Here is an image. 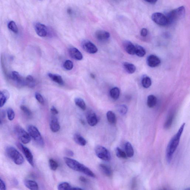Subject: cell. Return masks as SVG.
Returning <instances> with one entry per match:
<instances>
[{
	"label": "cell",
	"mask_w": 190,
	"mask_h": 190,
	"mask_svg": "<svg viewBox=\"0 0 190 190\" xmlns=\"http://www.w3.org/2000/svg\"><path fill=\"white\" fill-rule=\"evenodd\" d=\"M81 47L86 52L91 54H95L98 51L96 46L89 40H84L81 43Z\"/></svg>",
	"instance_id": "9"
},
{
	"label": "cell",
	"mask_w": 190,
	"mask_h": 190,
	"mask_svg": "<svg viewBox=\"0 0 190 190\" xmlns=\"http://www.w3.org/2000/svg\"><path fill=\"white\" fill-rule=\"evenodd\" d=\"M157 103V98L155 95H150L148 96L147 99V104L150 108H153L156 105Z\"/></svg>",
	"instance_id": "25"
},
{
	"label": "cell",
	"mask_w": 190,
	"mask_h": 190,
	"mask_svg": "<svg viewBox=\"0 0 190 190\" xmlns=\"http://www.w3.org/2000/svg\"><path fill=\"white\" fill-rule=\"evenodd\" d=\"M6 189V186L4 180L0 177V190Z\"/></svg>",
	"instance_id": "43"
},
{
	"label": "cell",
	"mask_w": 190,
	"mask_h": 190,
	"mask_svg": "<svg viewBox=\"0 0 190 190\" xmlns=\"http://www.w3.org/2000/svg\"><path fill=\"white\" fill-rule=\"evenodd\" d=\"M35 96L36 99L40 104L43 105L44 104V100L41 94L39 93H36Z\"/></svg>",
	"instance_id": "42"
},
{
	"label": "cell",
	"mask_w": 190,
	"mask_h": 190,
	"mask_svg": "<svg viewBox=\"0 0 190 190\" xmlns=\"http://www.w3.org/2000/svg\"><path fill=\"white\" fill-rule=\"evenodd\" d=\"M185 14V9L183 6L175 9L169 12L166 16L168 25L172 24L177 20L183 18Z\"/></svg>",
	"instance_id": "3"
},
{
	"label": "cell",
	"mask_w": 190,
	"mask_h": 190,
	"mask_svg": "<svg viewBox=\"0 0 190 190\" xmlns=\"http://www.w3.org/2000/svg\"><path fill=\"white\" fill-rule=\"evenodd\" d=\"M21 109L26 116L28 118H31L32 116V112L28 107L22 105L21 106Z\"/></svg>",
	"instance_id": "36"
},
{
	"label": "cell",
	"mask_w": 190,
	"mask_h": 190,
	"mask_svg": "<svg viewBox=\"0 0 190 190\" xmlns=\"http://www.w3.org/2000/svg\"><path fill=\"white\" fill-rule=\"evenodd\" d=\"M1 120H0V125H1Z\"/></svg>",
	"instance_id": "52"
},
{
	"label": "cell",
	"mask_w": 190,
	"mask_h": 190,
	"mask_svg": "<svg viewBox=\"0 0 190 190\" xmlns=\"http://www.w3.org/2000/svg\"><path fill=\"white\" fill-rule=\"evenodd\" d=\"M50 127L51 130L54 133L58 132L60 129V123L56 117H52L50 122Z\"/></svg>",
	"instance_id": "16"
},
{
	"label": "cell",
	"mask_w": 190,
	"mask_h": 190,
	"mask_svg": "<svg viewBox=\"0 0 190 190\" xmlns=\"http://www.w3.org/2000/svg\"><path fill=\"white\" fill-rule=\"evenodd\" d=\"M7 118L10 121H13L14 119L15 113L13 109L9 108L7 110Z\"/></svg>",
	"instance_id": "40"
},
{
	"label": "cell",
	"mask_w": 190,
	"mask_h": 190,
	"mask_svg": "<svg viewBox=\"0 0 190 190\" xmlns=\"http://www.w3.org/2000/svg\"><path fill=\"white\" fill-rule=\"evenodd\" d=\"M64 159L67 165L71 169L83 173L89 177H95V174L89 168L81 163L78 161L67 157H64Z\"/></svg>",
	"instance_id": "2"
},
{
	"label": "cell",
	"mask_w": 190,
	"mask_h": 190,
	"mask_svg": "<svg viewBox=\"0 0 190 190\" xmlns=\"http://www.w3.org/2000/svg\"><path fill=\"white\" fill-rule=\"evenodd\" d=\"M66 152L67 154L68 155V156H73L74 153L73 152L71 151V150H67Z\"/></svg>",
	"instance_id": "48"
},
{
	"label": "cell",
	"mask_w": 190,
	"mask_h": 190,
	"mask_svg": "<svg viewBox=\"0 0 190 190\" xmlns=\"http://www.w3.org/2000/svg\"><path fill=\"white\" fill-rule=\"evenodd\" d=\"M86 118L89 125L91 126H95L98 122V119L95 112H88L86 115Z\"/></svg>",
	"instance_id": "14"
},
{
	"label": "cell",
	"mask_w": 190,
	"mask_h": 190,
	"mask_svg": "<svg viewBox=\"0 0 190 190\" xmlns=\"http://www.w3.org/2000/svg\"><path fill=\"white\" fill-rule=\"evenodd\" d=\"M69 53L72 58L77 60H81L83 58V56L79 50L75 48H71L69 50Z\"/></svg>",
	"instance_id": "17"
},
{
	"label": "cell",
	"mask_w": 190,
	"mask_h": 190,
	"mask_svg": "<svg viewBox=\"0 0 190 190\" xmlns=\"http://www.w3.org/2000/svg\"><path fill=\"white\" fill-rule=\"evenodd\" d=\"M124 48L126 52L130 55L135 54V46L128 41H126L123 43Z\"/></svg>",
	"instance_id": "18"
},
{
	"label": "cell",
	"mask_w": 190,
	"mask_h": 190,
	"mask_svg": "<svg viewBox=\"0 0 190 190\" xmlns=\"http://www.w3.org/2000/svg\"><path fill=\"white\" fill-rule=\"evenodd\" d=\"M39 1H42V0H39Z\"/></svg>",
	"instance_id": "53"
},
{
	"label": "cell",
	"mask_w": 190,
	"mask_h": 190,
	"mask_svg": "<svg viewBox=\"0 0 190 190\" xmlns=\"http://www.w3.org/2000/svg\"><path fill=\"white\" fill-rule=\"evenodd\" d=\"M19 146L22 150L23 153L25 155L26 158L28 161L29 163L32 166H34V162H33V154H32L31 151L27 147L24 146L22 144H20Z\"/></svg>",
	"instance_id": "11"
},
{
	"label": "cell",
	"mask_w": 190,
	"mask_h": 190,
	"mask_svg": "<svg viewBox=\"0 0 190 190\" xmlns=\"http://www.w3.org/2000/svg\"><path fill=\"white\" fill-rule=\"evenodd\" d=\"M96 155L99 158L105 161H109L111 158L110 153L105 147L98 146L95 149Z\"/></svg>",
	"instance_id": "7"
},
{
	"label": "cell",
	"mask_w": 190,
	"mask_h": 190,
	"mask_svg": "<svg viewBox=\"0 0 190 190\" xmlns=\"http://www.w3.org/2000/svg\"><path fill=\"white\" fill-rule=\"evenodd\" d=\"M118 110L121 115H124L127 113L128 109L126 106L124 105H121L118 106Z\"/></svg>",
	"instance_id": "38"
},
{
	"label": "cell",
	"mask_w": 190,
	"mask_h": 190,
	"mask_svg": "<svg viewBox=\"0 0 190 190\" xmlns=\"http://www.w3.org/2000/svg\"><path fill=\"white\" fill-rule=\"evenodd\" d=\"M35 85V82L34 79L31 75H28L25 78V86L30 88L34 87Z\"/></svg>",
	"instance_id": "31"
},
{
	"label": "cell",
	"mask_w": 190,
	"mask_h": 190,
	"mask_svg": "<svg viewBox=\"0 0 190 190\" xmlns=\"http://www.w3.org/2000/svg\"><path fill=\"white\" fill-rule=\"evenodd\" d=\"M67 12L68 14L69 15H71L72 14V9L71 8H68L67 9Z\"/></svg>",
	"instance_id": "50"
},
{
	"label": "cell",
	"mask_w": 190,
	"mask_h": 190,
	"mask_svg": "<svg viewBox=\"0 0 190 190\" xmlns=\"http://www.w3.org/2000/svg\"><path fill=\"white\" fill-rule=\"evenodd\" d=\"M99 168L100 171L105 175L109 177H110L112 176V170L108 166L105 164H101L99 165Z\"/></svg>",
	"instance_id": "20"
},
{
	"label": "cell",
	"mask_w": 190,
	"mask_h": 190,
	"mask_svg": "<svg viewBox=\"0 0 190 190\" xmlns=\"http://www.w3.org/2000/svg\"><path fill=\"white\" fill-rule=\"evenodd\" d=\"M8 28L10 31H13L15 33H18V29L17 26L16 25V23L14 21H11L9 23L8 25H7Z\"/></svg>",
	"instance_id": "35"
},
{
	"label": "cell",
	"mask_w": 190,
	"mask_h": 190,
	"mask_svg": "<svg viewBox=\"0 0 190 190\" xmlns=\"http://www.w3.org/2000/svg\"><path fill=\"white\" fill-rule=\"evenodd\" d=\"M126 153L127 157H132L134 154V151L132 144L130 142H126L125 144Z\"/></svg>",
	"instance_id": "23"
},
{
	"label": "cell",
	"mask_w": 190,
	"mask_h": 190,
	"mask_svg": "<svg viewBox=\"0 0 190 190\" xmlns=\"http://www.w3.org/2000/svg\"><path fill=\"white\" fill-rule=\"evenodd\" d=\"M95 36L98 41L104 42L108 40L110 37V34L107 31L98 30L96 32Z\"/></svg>",
	"instance_id": "15"
},
{
	"label": "cell",
	"mask_w": 190,
	"mask_h": 190,
	"mask_svg": "<svg viewBox=\"0 0 190 190\" xmlns=\"http://www.w3.org/2000/svg\"><path fill=\"white\" fill-rule=\"evenodd\" d=\"M7 155L17 165H22L24 162L23 156L14 147H8L6 149Z\"/></svg>",
	"instance_id": "4"
},
{
	"label": "cell",
	"mask_w": 190,
	"mask_h": 190,
	"mask_svg": "<svg viewBox=\"0 0 190 190\" xmlns=\"http://www.w3.org/2000/svg\"><path fill=\"white\" fill-rule=\"evenodd\" d=\"M64 68L67 70H70L73 67V64L70 60H68L65 61L64 64Z\"/></svg>",
	"instance_id": "41"
},
{
	"label": "cell",
	"mask_w": 190,
	"mask_h": 190,
	"mask_svg": "<svg viewBox=\"0 0 190 190\" xmlns=\"http://www.w3.org/2000/svg\"><path fill=\"white\" fill-rule=\"evenodd\" d=\"M174 114L172 113L168 116L164 125V127L166 129H169L172 126L174 121Z\"/></svg>",
	"instance_id": "29"
},
{
	"label": "cell",
	"mask_w": 190,
	"mask_h": 190,
	"mask_svg": "<svg viewBox=\"0 0 190 190\" xmlns=\"http://www.w3.org/2000/svg\"><path fill=\"white\" fill-rule=\"evenodd\" d=\"M115 153H116L117 157L120 158L126 159L127 157L125 152L123 151L119 147H117L115 149Z\"/></svg>",
	"instance_id": "34"
},
{
	"label": "cell",
	"mask_w": 190,
	"mask_h": 190,
	"mask_svg": "<svg viewBox=\"0 0 190 190\" xmlns=\"http://www.w3.org/2000/svg\"><path fill=\"white\" fill-rule=\"evenodd\" d=\"M148 34V31L147 29L144 28L141 30L140 32L141 35L143 37H146Z\"/></svg>",
	"instance_id": "44"
},
{
	"label": "cell",
	"mask_w": 190,
	"mask_h": 190,
	"mask_svg": "<svg viewBox=\"0 0 190 190\" xmlns=\"http://www.w3.org/2000/svg\"><path fill=\"white\" fill-rule=\"evenodd\" d=\"M108 121L110 124H114L116 122V117L114 112L111 111H108L107 113Z\"/></svg>",
	"instance_id": "27"
},
{
	"label": "cell",
	"mask_w": 190,
	"mask_h": 190,
	"mask_svg": "<svg viewBox=\"0 0 190 190\" xmlns=\"http://www.w3.org/2000/svg\"><path fill=\"white\" fill-rule=\"evenodd\" d=\"M132 189H135L137 186V180L136 178H134L132 181Z\"/></svg>",
	"instance_id": "46"
},
{
	"label": "cell",
	"mask_w": 190,
	"mask_h": 190,
	"mask_svg": "<svg viewBox=\"0 0 190 190\" xmlns=\"http://www.w3.org/2000/svg\"><path fill=\"white\" fill-rule=\"evenodd\" d=\"M91 77L92 78L95 79V76L93 74H91Z\"/></svg>",
	"instance_id": "51"
},
{
	"label": "cell",
	"mask_w": 190,
	"mask_h": 190,
	"mask_svg": "<svg viewBox=\"0 0 190 190\" xmlns=\"http://www.w3.org/2000/svg\"><path fill=\"white\" fill-rule=\"evenodd\" d=\"M72 187L69 183L67 182H63L59 184L58 186V189L59 190H71Z\"/></svg>",
	"instance_id": "33"
},
{
	"label": "cell",
	"mask_w": 190,
	"mask_h": 190,
	"mask_svg": "<svg viewBox=\"0 0 190 190\" xmlns=\"http://www.w3.org/2000/svg\"><path fill=\"white\" fill-rule=\"evenodd\" d=\"M50 168L53 171H55L58 168V165L56 161L52 159H50L49 161Z\"/></svg>",
	"instance_id": "37"
},
{
	"label": "cell",
	"mask_w": 190,
	"mask_h": 190,
	"mask_svg": "<svg viewBox=\"0 0 190 190\" xmlns=\"http://www.w3.org/2000/svg\"><path fill=\"white\" fill-rule=\"evenodd\" d=\"M15 131L21 142L24 144L28 143L31 140V137L29 134L19 126H16Z\"/></svg>",
	"instance_id": "6"
},
{
	"label": "cell",
	"mask_w": 190,
	"mask_h": 190,
	"mask_svg": "<svg viewBox=\"0 0 190 190\" xmlns=\"http://www.w3.org/2000/svg\"><path fill=\"white\" fill-rule=\"evenodd\" d=\"M24 183L25 186L29 189L32 190L38 189V185L34 181L27 179L24 180Z\"/></svg>",
	"instance_id": "19"
},
{
	"label": "cell",
	"mask_w": 190,
	"mask_h": 190,
	"mask_svg": "<svg viewBox=\"0 0 190 190\" xmlns=\"http://www.w3.org/2000/svg\"><path fill=\"white\" fill-rule=\"evenodd\" d=\"M161 61L157 56L151 55L147 59V64L150 67L154 68L160 64Z\"/></svg>",
	"instance_id": "13"
},
{
	"label": "cell",
	"mask_w": 190,
	"mask_h": 190,
	"mask_svg": "<svg viewBox=\"0 0 190 190\" xmlns=\"http://www.w3.org/2000/svg\"><path fill=\"white\" fill-rule=\"evenodd\" d=\"M7 100V97L4 92H0V107H2L5 104Z\"/></svg>",
	"instance_id": "39"
},
{
	"label": "cell",
	"mask_w": 190,
	"mask_h": 190,
	"mask_svg": "<svg viewBox=\"0 0 190 190\" xmlns=\"http://www.w3.org/2000/svg\"><path fill=\"white\" fill-rule=\"evenodd\" d=\"M152 19L157 25L165 26L168 25V19L166 16L159 13H156L152 15Z\"/></svg>",
	"instance_id": "8"
},
{
	"label": "cell",
	"mask_w": 190,
	"mask_h": 190,
	"mask_svg": "<svg viewBox=\"0 0 190 190\" xmlns=\"http://www.w3.org/2000/svg\"><path fill=\"white\" fill-rule=\"evenodd\" d=\"M79 179L81 181L84 182V183H86V182H87V179L86 178L83 177V176H80Z\"/></svg>",
	"instance_id": "47"
},
{
	"label": "cell",
	"mask_w": 190,
	"mask_h": 190,
	"mask_svg": "<svg viewBox=\"0 0 190 190\" xmlns=\"http://www.w3.org/2000/svg\"><path fill=\"white\" fill-rule=\"evenodd\" d=\"M145 1L150 4H154L157 2V0H145Z\"/></svg>",
	"instance_id": "49"
},
{
	"label": "cell",
	"mask_w": 190,
	"mask_h": 190,
	"mask_svg": "<svg viewBox=\"0 0 190 190\" xmlns=\"http://www.w3.org/2000/svg\"><path fill=\"white\" fill-rule=\"evenodd\" d=\"M49 77L53 81L58 84L60 85H63L64 84V81L61 76L57 74H55L51 73L48 74Z\"/></svg>",
	"instance_id": "21"
},
{
	"label": "cell",
	"mask_w": 190,
	"mask_h": 190,
	"mask_svg": "<svg viewBox=\"0 0 190 190\" xmlns=\"http://www.w3.org/2000/svg\"><path fill=\"white\" fill-rule=\"evenodd\" d=\"M51 112L52 114L54 115H57V114L58 113V111L57 109H56V108L54 107V106H52V107H51Z\"/></svg>",
	"instance_id": "45"
},
{
	"label": "cell",
	"mask_w": 190,
	"mask_h": 190,
	"mask_svg": "<svg viewBox=\"0 0 190 190\" xmlns=\"http://www.w3.org/2000/svg\"><path fill=\"white\" fill-rule=\"evenodd\" d=\"M35 30L37 34L40 37H44L47 36L48 33L47 27L43 24L36 23L35 25Z\"/></svg>",
	"instance_id": "10"
},
{
	"label": "cell",
	"mask_w": 190,
	"mask_h": 190,
	"mask_svg": "<svg viewBox=\"0 0 190 190\" xmlns=\"http://www.w3.org/2000/svg\"><path fill=\"white\" fill-rule=\"evenodd\" d=\"M28 130L30 136L38 145L41 146L44 145L43 138L37 128L33 125H30L29 126Z\"/></svg>",
	"instance_id": "5"
},
{
	"label": "cell",
	"mask_w": 190,
	"mask_h": 190,
	"mask_svg": "<svg viewBox=\"0 0 190 190\" xmlns=\"http://www.w3.org/2000/svg\"><path fill=\"white\" fill-rule=\"evenodd\" d=\"M185 125V123H183L181 126L177 133L173 137L167 146L166 152V158L167 162L170 163L172 159L173 155L177 149L180 142L181 136L183 133Z\"/></svg>",
	"instance_id": "1"
},
{
	"label": "cell",
	"mask_w": 190,
	"mask_h": 190,
	"mask_svg": "<svg viewBox=\"0 0 190 190\" xmlns=\"http://www.w3.org/2000/svg\"><path fill=\"white\" fill-rule=\"evenodd\" d=\"M146 54V50L142 47L138 45H135V54L138 57H142Z\"/></svg>",
	"instance_id": "26"
},
{
	"label": "cell",
	"mask_w": 190,
	"mask_h": 190,
	"mask_svg": "<svg viewBox=\"0 0 190 190\" xmlns=\"http://www.w3.org/2000/svg\"><path fill=\"white\" fill-rule=\"evenodd\" d=\"M75 103L76 105L82 110H85L86 109V105L83 99L76 98L75 99Z\"/></svg>",
	"instance_id": "30"
},
{
	"label": "cell",
	"mask_w": 190,
	"mask_h": 190,
	"mask_svg": "<svg viewBox=\"0 0 190 190\" xmlns=\"http://www.w3.org/2000/svg\"><path fill=\"white\" fill-rule=\"evenodd\" d=\"M110 93V96L113 99L118 100L120 96V89L118 87H114L111 89Z\"/></svg>",
	"instance_id": "28"
},
{
	"label": "cell",
	"mask_w": 190,
	"mask_h": 190,
	"mask_svg": "<svg viewBox=\"0 0 190 190\" xmlns=\"http://www.w3.org/2000/svg\"><path fill=\"white\" fill-rule=\"evenodd\" d=\"M152 83L151 79L149 77H144L142 81V86L145 88L150 87L151 86Z\"/></svg>",
	"instance_id": "32"
},
{
	"label": "cell",
	"mask_w": 190,
	"mask_h": 190,
	"mask_svg": "<svg viewBox=\"0 0 190 190\" xmlns=\"http://www.w3.org/2000/svg\"><path fill=\"white\" fill-rule=\"evenodd\" d=\"M123 67L126 72L130 74L134 73L136 70V67L131 63L126 62L123 64Z\"/></svg>",
	"instance_id": "24"
},
{
	"label": "cell",
	"mask_w": 190,
	"mask_h": 190,
	"mask_svg": "<svg viewBox=\"0 0 190 190\" xmlns=\"http://www.w3.org/2000/svg\"><path fill=\"white\" fill-rule=\"evenodd\" d=\"M74 140L77 144L81 146H85L87 143L84 138L79 134L76 133L74 135Z\"/></svg>",
	"instance_id": "22"
},
{
	"label": "cell",
	"mask_w": 190,
	"mask_h": 190,
	"mask_svg": "<svg viewBox=\"0 0 190 190\" xmlns=\"http://www.w3.org/2000/svg\"><path fill=\"white\" fill-rule=\"evenodd\" d=\"M10 77L13 81L19 86H25V78L21 75L19 73L16 71H13Z\"/></svg>",
	"instance_id": "12"
}]
</instances>
